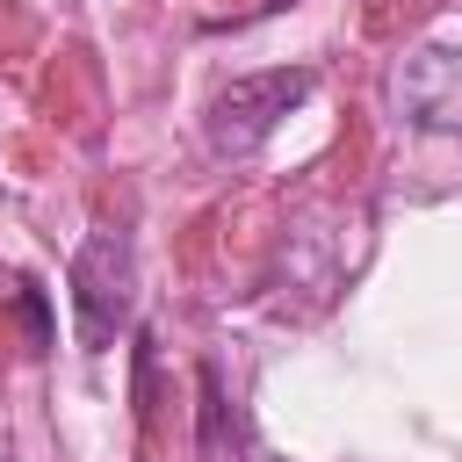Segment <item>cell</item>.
Segmentation results:
<instances>
[{"label":"cell","instance_id":"obj_1","mask_svg":"<svg viewBox=\"0 0 462 462\" xmlns=\"http://www.w3.org/2000/svg\"><path fill=\"white\" fill-rule=\"evenodd\" d=\"M303 94H310V72H303V65H289V72H245V79L217 87V101H209V144H217L224 159L260 152V144L274 137V123H282Z\"/></svg>","mask_w":462,"mask_h":462},{"label":"cell","instance_id":"obj_5","mask_svg":"<svg viewBox=\"0 0 462 462\" xmlns=\"http://www.w3.org/2000/svg\"><path fill=\"white\" fill-rule=\"evenodd\" d=\"M253 462H274V455H253Z\"/></svg>","mask_w":462,"mask_h":462},{"label":"cell","instance_id":"obj_3","mask_svg":"<svg viewBox=\"0 0 462 462\" xmlns=\"http://www.w3.org/2000/svg\"><path fill=\"white\" fill-rule=\"evenodd\" d=\"M397 108L411 116V130L462 137V51H448V43L404 51V65H397Z\"/></svg>","mask_w":462,"mask_h":462},{"label":"cell","instance_id":"obj_2","mask_svg":"<svg viewBox=\"0 0 462 462\" xmlns=\"http://www.w3.org/2000/svg\"><path fill=\"white\" fill-rule=\"evenodd\" d=\"M130 238L123 231H94L87 245H79V260H72V310H79V346L87 354H101L116 332H123V318H130Z\"/></svg>","mask_w":462,"mask_h":462},{"label":"cell","instance_id":"obj_4","mask_svg":"<svg viewBox=\"0 0 462 462\" xmlns=\"http://www.w3.org/2000/svg\"><path fill=\"white\" fill-rule=\"evenodd\" d=\"M267 7H296V0H267Z\"/></svg>","mask_w":462,"mask_h":462}]
</instances>
